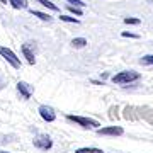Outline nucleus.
<instances>
[{
    "label": "nucleus",
    "instance_id": "aec40b11",
    "mask_svg": "<svg viewBox=\"0 0 153 153\" xmlns=\"http://www.w3.org/2000/svg\"><path fill=\"white\" fill-rule=\"evenodd\" d=\"M0 2H4V4H7V0H0Z\"/></svg>",
    "mask_w": 153,
    "mask_h": 153
},
{
    "label": "nucleus",
    "instance_id": "f3484780",
    "mask_svg": "<svg viewBox=\"0 0 153 153\" xmlns=\"http://www.w3.org/2000/svg\"><path fill=\"white\" fill-rule=\"evenodd\" d=\"M68 10L75 12L76 16H82V10H80V9H75V7H71V5H68Z\"/></svg>",
    "mask_w": 153,
    "mask_h": 153
},
{
    "label": "nucleus",
    "instance_id": "423d86ee",
    "mask_svg": "<svg viewBox=\"0 0 153 153\" xmlns=\"http://www.w3.org/2000/svg\"><path fill=\"white\" fill-rule=\"evenodd\" d=\"M17 92L21 94V97L24 99V100H27V99H31V95L34 94V88H33V85H29V83H26V82H19L17 83Z\"/></svg>",
    "mask_w": 153,
    "mask_h": 153
},
{
    "label": "nucleus",
    "instance_id": "1a4fd4ad",
    "mask_svg": "<svg viewBox=\"0 0 153 153\" xmlns=\"http://www.w3.org/2000/svg\"><path fill=\"white\" fill-rule=\"evenodd\" d=\"M14 9H27V0H9Z\"/></svg>",
    "mask_w": 153,
    "mask_h": 153
},
{
    "label": "nucleus",
    "instance_id": "412c9836",
    "mask_svg": "<svg viewBox=\"0 0 153 153\" xmlns=\"http://www.w3.org/2000/svg\"><path fill=\"white\" fill-rule=\"evenodd\" d=\"M0 153H9V152H0Z\"/></svg>",
    "mask_w": 153,
    "mask_h": 153
},
{
    "label": "nucleus",
    "instance_id": "2eb2a0df",
    "mask_svg": "<svg viewBox=\"0 0 153 153\" xmlns=\"http://www.w3.org/2000/svg\"><path fill=\"white\" fill-rule=\"evenodd\" d=\"M61 21H65V22H73V24H78V19H75V17H68V16H61L60 17Z\"/></svg>",
    "mask_w": 153,
    "mask_h": 153
},
{
    "label": "nucleus",
    "instance_id": "7ed1b4c3",
    "mask_svg": "<svg viewBox=\"0 0 153 153\" xmlns=\"http://www.w3.org/2000/svg\"><path fill=\"white\" fill-rule=\"evenodd\" d=\"M0 55L4 56L9 63H10L14 68H21V60L16 56V53L12 51L10 48H5V46H0Z\"/></svg>",
    "mask_w": 153,
    "mask_h": 153
},
{
    "label": "nucleus",
    "instance_id": "9d476101",
    "mask_svg": "<svg viewBox=\"0 0 153 153\" xmlns=\"http://www.w3.org/2000/svg\"><path fill=\"white\" fill-rule=\"evenodd\" d=\"M85 44H87V39L85 38H75L71 41V46H73V48H83Z\"/></svg>",
    "mask_w": 153,
    "mask_h": 153
},
{
    "label": "nucleus",
    "instance_id": "ddd939ff",
    "mask_svg": "<svg viewBox=\"0 0 153 153\" xmlns=\"http://www.w3.org/2000/svg\"><path fill=\"white\" fill-rule=\"evenodd\" d=\"M41 5H44V7H48V9H51V10H58V7L53 4V2H49V0H38Z\"/></svg>",
    "mask_w": 153,
    "mask_h": 153
},
{
    "label": "nucleus",
    "instance_id": "dca6fc26",
    "mask_svg": "<svg viewBox=\"0 0 153 153\" xmlns=\"http://www.w3.org/2000/svg\"><path fill=\"white\" fill-rule=\"evenodd\" d=\"M124 24H140V19H131V17H126L124 19Z\"/></svg>",
    "mask_w": 153,
    "mask_h": 153
},
{
    "label": "nucleus",
    "instance_id": "6ab92c4d",
    "mask_svg": "<svg viewBox=\"0 0 153 153\" xmlns=\"http://www.w3.org/2000/svg\"><path fill=\"white\" fill-rule=\"evenodd\" d=\"M68 2H71V4H75V5H80V7H82V5H85V4H83L82 0H68Z\"/></svg>",
    "mask_w": 153,
    "mask_h": 153
},
{
    "label": "nucleus",
    "instance_id": "f8f14e48",
    "mask_svg": "<svg viewBox=\"0 0 153 153\" xmlns=\"http://www.w3.org/2000/svg\"><path fill=\"white\" fill-rule=\"evenodd\" d=\"M75 153H104V152L99 150V148H78Z\"/></svg>",
    "mask_w": 153,
    "mask_h": 153
},
{
    "label": "nucleus",
    "instance_id": "20e7f679",
    "mask_svg": "<svg viewBox=\"0 0 153 153\" xmlns=\"http://www.w3.org/2000/svg\"><path fill=\"white\" fill-rule=\"evenodd\" d=\"M33 143H34V146L39 148V150H49V148L53 146V141H51V138L46 136V134H41V136L34 138Z\"/></svg>",
    "mask_w": 153,
    "mask_h": 153
},
{
    "label": "nucleus",
    "instance_id": "6e6552de",
    "mask_svg": "<svg viewBox=\"0 0 153 153\" xmlns=\"http://www.w3.org/2000/svg\"><path fill=\"white\" fill-rule=\"evenodd\" d=\"M21 49H22V53H24V56H26V60H27L29 65H34L36 58H34V55L31 53V48H29V44H22Z\"/></svg>",
    "mask_w": 153,
    "mask_h": 153
},
{
    "label": "nucleus",
    "instance_id": "0eeeda50",
    "mask_svg": "<svg viewBox=\"0 0 153 153\" xmlns=\"http://www.w3.org/2000/svg\"><path fill=\"white\" fill-rule=\"evenodd\" d=\"M39 116H41L46 123H53V121L56 119L55 111H53V107H49V105H41V107H39Z\"/></svg>",
    "mask_w": 153,
    "mask_h": 153
},
{
    "label": "nucleus",
    "instance_id": "39448f33",
    "mask_svg": "<svg viewBox=\"0 0 153 153\" xmlns=\"http://www.w3.org/2000/svg\"><path fill=\"white\" fill-rule=\"evenodd\" d=\"M123 128L121 126H109V128H102V129H97L99 136H121L123 134Z\"/></svg>",
    "mask_w": 153,
    "mask_h": 153
},
{
    "label": "nucleus",
    "instance_id": "f257e3e1",
    "mask_svg": "<svg viewBox=\"0 0 153 153\" xmlns=\"http://www.w3.org/2000/svg\"><path fill=\"white\" fill-rule=\"evenodd\" d=\"M140 73L138 71H133V70H128V71H121V73H117V75H114L111 80L114 83H119V85H123V83H131V82H136V80H140Z\"/></svg>",
    "mask_w": 153,
    "mask_h": 153
},
{
    "label": "nucleus",
    "instance_id": "f03ea898",
    "mask_svg": "<svg viewBox=\"0 0 153 153\" xmlns=\"http://www.w3.org/2000/svg\"><path fill=\"white\" fill-rule=\"evenodd\" d=\"M66 119L68 121H73V123H76V124H80L82 128H95L97 129L99 128V123L95 119H88V117H82V116H73V114H68L66 116Z\"/></svg>",
    "mask_w": 153,
    "mask_h": 153
},
{
    "label": "nucleus",
    "instance_id": "4468645a",
    "mask_svg": "<svg viewBox=\"0 0 153 153\" xmlns=\"http://www.w3.org/2000/svg\"><path fill=\"white\" fill-rule=\"evenodd\" d=\"M141 63L143 65H153V55H146L141 58Z\"/></svg>",
    "mask_w": 153,
    "mask_h": 153
},
{
    "label": "nucleus",
    "instance_id": "9b49d317",
    "mask_svg": "<svg viewBox=\"0 0 153 153\" xmlns=\"http://www.w3.org/2000/svg\"><path fill=\"white\" fill-rule=\"evenodd\" d=\"M31 14H33L34 17H39L41 21H51V17H49L48 14H44V12H39V10H31Z\"/></svg>",
    "mask_w": 153,
    "mask_h": 153
},
{
    "label": "nucleus",
    "instance_id": "a211bd4d",
    "mask_svg": "<svg viewBox=\"0 0 153 153\" xmlns=\"http://www.w3.org/2000/svg\"><path fill=\"white\" fill-rule=\"evenodd\" d=\"M123 38H140V36L133 34V33H123Z\"/></svg>",
    "mask_w": 153,
    "mask_h": 153
}]
</instances>
